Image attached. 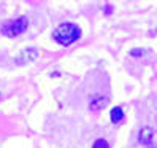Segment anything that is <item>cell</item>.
I'll use <instances>...</instances> for the list:
<instances>
[{
	"instance_id": "obj_1",
	"label": "cell",
	"mask_w": 157,
	"mask_h": 148,
	"mask_svg": "<svg viewBox=\"0 0 157 148\" xmlns=\"http://www.w3.org/2000/svg\"><path fill=\"white\" fill-rule=\"evenodd\" d=\"M81 35V29L76 24H71V22H63L59 24L52 32V38L56 40L60 46H68L73 42H76Z\"/></svg>"
},
{
	"instance_id": "obj_2",
	"label": "cell",
	"mask_w": 157,
	"mask_h": 148,
	"mask_svg": "<svg viewBox=\"0 0 157 148\" xmlns=\"http://www.w3.org/2000/svg\"><path fill=\"white\" fill-rule=\"evenodd\" d=\"M29 27V19L25 16H19L17 19L14 21H10V22H5L2 26V32L6 35V37H17L27 30Z\"/></svg>"
},
{
	"instance_id": "obj_3",
	"label": "cell",
	"mask_w": 157,
	"mask_h": 148,
	"mask_svg": "<svg viewBox=\"0 0 157 148\" xmlns=\"http://www.w3.org/2000/svg\"><path fill=\"white\" fill-rule=\"evenodd\" d=\"M35 59H38V50H36V48H27V50H22L19 54H17L16 64L24 66V64L33 62Z\"/></svg>"
},
{
	"instance_id": "obj_4",
	"label": "cell",
	"mask_w": 157,
	"mask_h": 148,
	"mask_svg": "<svg viewBox=\"0 0 157 148\" xmlns=\"http://www.w3.org/2000/svg\"><path fill=\"white\" fill-rule=\"evenodd\" d=\"M106 105H108V97H105V96H95L89 102V108L92 112H98V110L105 108Z\"/></svg>"
},
{
	"instance_id": "obj_5",
	"label": "cell",
	"mask_w": 157,
	"mask_h": 148,
	"mask_svg": "<svg viewBox=\"0 0 157 148\" xmlns=\"http://www.w3.org/2000/svg\"><path fill=\"white\" fill-rule=\"evenodd\" d=\"M138 140L143 145H147L152 140V129L151 127H143L140 131V135H138Z\"/></svg>"
},
{
	"instance_id": "obj_6",
	"label": "cell",
	"mask_w": 157,
	"mask_h": 148,
	"mask_svg": "<svg viewBox=\"0 0 157 148\" xmlns=\"http://www.w3.org/2000/svg\"><path fill=\"white\" fill-rule=\"evenodd\" d=\"M109 118H111V121L116 124V123H121L122 119H124V112H122V108L121 107H114L111 110V113H109Z\"/></svg>"
},
{
	"instance_id": "obj_7",
	"label": "cell",
	"mask_w": 157,
	"mask_h": 148,
	"mask_svg": "<svg viewBox=\"0 0 157 148\" xmlns=\"http://www.w3.org/2000/svg\"><path fill=\"white\" fill-rule=\"evenodd\" d=\"M92 148H109V145L105 138H97L94 142V145H92Z\"/></svg>"
},
{
	"instance_id": "obj_8",
	"label": "cell",
	"mask_w": 157,
	"mask_h": 148,
	"mask_svg": "<svg viewBox=\"0 0 157 148\" xmlns=\"http://www.w3.org/2000/svg\"><path fill=\"white\" fill-rule=\"evenodd\" d=\"M144 54V51H141V50H132L130 51V56H143Z\"/></svg>"
},
{
	"instance_id": "obj_9",
	"label": "cell",
	"mask_w": 157,
	"mask_h": 148,
	"mask_svg": "<svg viewBox=\"0 0 157 148\" xmlns=\"http://www.w3.org/2000/svg\"><path fill=\"white\" fill-rule=\"evenodd\" d=\"M105 13H106V14H109V13H111V6H106V10H105Z\"/></svg>"
}]
</instances>
